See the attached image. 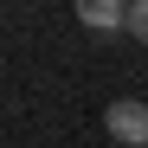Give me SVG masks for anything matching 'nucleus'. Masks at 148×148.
Returning a JSON list of instances; mask_svg holds the SVG:
<instances>
[{"mask_svg": "<svg viewBox=\"0 0 148 148\" xmlns=\"http://www.w3.org/2000/svg\"><path fill=\"white\" fill-rule=\"evenodd\" d=\"M103 129H110L116 148H148V103L142 97H116L103 110Z\"/></svg>", "mask_w": 148, "mask_h": 148, "instance_id": "1", "label": "nucleus"}, {"mask_svg": "<svg viewBox=\"0 0 148 148\" xmlns=\"http://www.w3.org/2000/svg\"><path fill=\"white\" fill-rule=\"evenodd\" d=\"M77 19L90 32H129V0H77Z\"/></svg>", "mask_w": 148, "mask_h": 148, "instance_id": "2", "label": "nucleus"}, {"mask_svg": "<svg viewBox=\"0 0 148 148\" xmlns=\"http://www.w3.org/2000/svg\"><path fill=\"white\" fill-rule=\"evenodd\" d=\"M129 32L148 45V0H129Z\"/></svg>", "mask_w": 148, "mask_h": 148, "instance_id": "3", "label": "nucleus"}]
</instances>
